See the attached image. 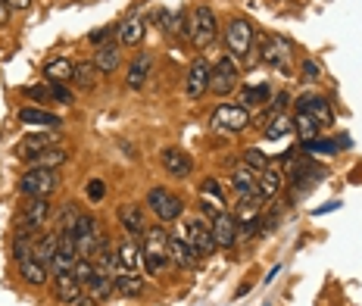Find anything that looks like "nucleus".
<instances>
[{
	"mask_svg": "<svg viewBox=\"0 0 362 306\" xmlns=\"http://www.w3.org/2000/svg\"><path fill=\"white\" fill-rule=\"evenodd\" d=\"M100 78H103V72L94 66V59L78 63V66H75V72H72V85L81 88V91H94V88L100 85Z\"/></svg>",
	"mask_w": 362,
	"mask_h": 306,
	"instance_id": "obj_27",
	"label": "nucleus"
},
{
	"mask_svg": "<svg viewBox=\"0 0 362 306\" xmlns=\"http://www.w3.org/2000/svg\"><path fill=\"white\" fill-rule=\"evenodd\" d=\"M147 206L153 210V216L160 222H175V219H181V213H185V200L169 188H150L147 191Z\"/></svg>",
	"mask_w": 362,
	"mask_h": 306,
	"instance_id": "obj_6",
	"label": "nucleus"
},
{
	"mask_svg": "<svg viewBox=\"0 0 362 306\" xmlns=\"http://www.w3.org/2000/svg\"><path fill=\"white\" fill-rule=\"evenodd\" d=\"M231 182H235V191L240 194V197H250V194H256V172H253V169H247V166L235 169Z\"/></svg>",
	"mask_w": 362,
	"mask_h": 306,
	"instance_id": "obj_36",
	"label": "nucleus"
},
{
	"mask_svg": "<svg viewBox=\"0 0 362 306\" xmlns=\"http://www.w3.org/2000/svg\"><path fill=\"white\" fill-rule=\"evenodd\" d=\"M240 85V69L231 57H222L218 63H213V76H209V91L218 97H228L231 91H238Z\"/></svg>",
	"mask_w": 362,
	"mask_h": 306,
	"instance_id": "obj_8",
	"label": "nucleus"
},
{
	"mask_svg": "<svg viewBox=\"0 0 362 306\" xmlns=\"http://www.w3.org/2000/svg\"><path fill=\"white\" fill-rule=\"evenodd\" d=\"M85 194H88L90 204H100V200L107 197V182H103V178H90L88 188H85Z\"/></svg>",
	"mask_w": 362,
	"mask_h": 306,
	"instance_id": "obj_43",
	"label": "nucleus"
},
{
	"mask_svg": "<svg viewBox=\"0 0 362 306\" xmlns=\"http://www.w3.org/2000/svg\"><path fill=\"white\" fill-rule=\"evenodd\" d=\"M47 85H50V94H54V100L66 103V107H72V103H75V94L66 85H57V81H47Z\"/></svg>",
	"mask_w": 362,
	"mask_h": 306,
	"instance_id": "obj_47",
	"label": "nucleus"
},
{
	"mask_svg": "<svg viewBox=\"0 0 362 306\" xmlns=\"http://www.w3.org/2000/svg\"><path fill=\"white\" fill-rule=\"evenodd\" d=\"M209 76H213V66H209L203 57H197L191 63V69H187V76H185V94L191 97V100L203 97L209 91Z\"/></svg>",
	"mask_w": 362,
	"mask_h": 306,
	"instance_id": "obj_11",
	"label": "nucleus"
},
{
	"mask_svg": "<svg viewBox=\"0 0 362 306\" xmlns=\"http://www.w3.org/2000/svg\"><path fill=\"white\" fill-rule=\"evenodd\" d=\"M209 228H213V237H216V247L222 250H231L238 244L240 237V228H238V219L231 213H218L213 222H209Z\"/></svg>",
	"mask_w": 362,
	"mask_h": 306,
	"instance_id": "obj_16",
	"label": "nucleus"
},
{
	"mask_svg": "<svg viewBox=\"0 0 362 306\" xmlns=\"http://www.w3.org/2000/svg\"><path fill=\"white\" fill-rule=\"evenodd\" d=\"M141 241H144L141 244V257L147 263V272L150 275L163 272L165 263H169V235H165V228H147Z\"/></svg>",
	"mask_w": 362,
	"mask_h": 306,
	"instance_id": "obj_5",
	"label": "nucleus"
},
{
	"mask_svg": "<svg viewBox=\"0 0 362 306\" xmlns=\"http://www.w3.org/2000/svg\"><path fill=\"white\" fill-rule=\"evenodd\" d=\"M85 297V285H81L78 278H75L72 272H63V275H57V300L59 303H69L75 306Z\"/></svg>",
	"mask_w": 362,
	"mask_h": 306,
	"instance_id": "obj_23",
	"label": "nucleus"
},
{
	"mask_svg": "<svg viewBox=\"0 0 362 306\" xmlns=\"http://www.w3.org/2000/svg\"><path fill=\"white\" fill-rule=\"evenodd\" d=\"M50 222V200L47 197H22L16 216H13V231L37 235Z\"/></svg>",
	"mask_w": 362,
	"mask_h": 306,
	"instance_id": "obj_1",
	"label": "nucleus"
},
{
	"mask_svg": "<svg viewBox=\"0 0 362 306\" xmlns=\"http://www.w3.org/2000/svg\"><path fill=\"white\" fill-rule=\"evenodd\" d=\"M10 16H13V10L4 4V0H0V25H6V22H10Z\"/></svg>",
	"mask_w": 362,
	"mask_h": 306,
	"instance_id": "obj_51",
	"label": "nucleus"
},
{
	"mask_svg": "<svg viewBox=\"0 0 362 306\" xmlns=\"http://www.w3.org/2000/svg\"><path fill=\"white\" fill-rule=\"evenodd\" d=\"M147 35V25L141 16H128L116 25V38H119V47H138Z\"/></svg>",
	"mask_w": 362,
	"mask_h": 306,
	"instance_id": "obj_20",
	"label": "nucleus"
},
{
	"mask_svg": "<svg viewBox=\"0 0 362 306\" xmlns=\"http://www.w3.org/2000/svg\"><path fill=\"white\" fill-rule=\"evenodd\" d=\"M112 281H116V290L122 297H138L144 294V278H141L138 272H125V269H119L116 275H112Z\"/></svg>",
	"mask_w": 362,
	"mask_h": 306,
	"instance_id": "obj_33",
	"label": "nucleus"
},
{
	"mask_svg": "<svg viewBox=\"0 0 362 306\" xmlns=\"http://www.w3.org/2000/svg\"><path fill=\"white\" fill-rule=\"evenodd\" d=\"M244 166H247V169H253V172L259 175L262 169H269V156L262 153L259 147H247V151H244Z\"/></svg>",
	"mask_w": 362,
	"mask_h": 306,
	"instance_id": "obj_41",
	"label": "nucleus"
},
{
	"mask_svg": "<svg viewBox=\"0 0 362 306\" xmlns=\"http://www.w3.org/2000/svg\"><path fill=\"white\" fill-rule=\"evenodd\" d=\"M72 72H75V63L66 57H54L44 63V81H57V85H66L72 81Z\"/></svg>",
	"mask_w": 362,
	"mask_h": 306,
	"instance_id": "obj_29",
	"label": "nucleus"
},
{
	"mask_svg": "<svg viewBox=\"0 0 362 306\" xmlns=\"http://www.w3.org/2000/svg\"><path fill=\"white\" fill-rule=\"evenodd\" d=\"M253 38L256 35H253L250 19H244V16L228 19V25H225V50L231 54L235 63H247V59H250Z\"/></svg>",
	"mask_w": 362,
	"mask_h": 306,
	"instance_id": "obj_3",
	"label": "nucleus"
},
{
	"mask_svg": "<svg viewBox=\"0 0 362 306\" xmlns=\"http://www.w3.org/2000/svg\"><path fill=\"white\" fill-rule=\"evenodd\" d=\"M35 237H37V235L13 231V241H10V257H13V263H19V259L32 257V250H35Z\"/></svg>",
	"mask_w": 362,
	"mask_h": 306,
	"instance_id": "obj_35",
	"label": "nucleus"
},
{
	"mask_svg": "<svg viewBox=\"0 0 362 306\" xmlns=\"http://www.w3.org/2000/svg\"><path fill=\"white\" fill-rule=\"evenodd\" d=\"M187 38L197 50H206L218 38V19L206 4H197L187 13Z\"/></svg>",
	"mask_w": 362,
	"mask_h": 306,
	"instance_id": "obj_2",
	"label": "nucleus"
},
{
	"mask_svg": "<svg viewBox=\"0 0 362 306\" xmlns=\"http://www.w3.org/2000/svg\"><path fill=\"white\" fill-rule=\"evenodd\" d=\"M293 129L300 131L303 144H306V141H315V138H319V122H315L313 116H306V113H297V119H293Z\"/></svg>",
	"mask_w": 362,
	"mask_h": 306,
	"instance_id": "obj_39",
	"label": "nucleus"
},
{
	"mask_svg": "<svg viewBox=\"0 0 362 306\" xmlns=\"http://www.w3.org/2000/svg\"><path fill=\"white\" fill-rule=\"evenodd\" d=\"M112 35H116V25H107V28H97V32H90V44L94 47H103V41H110Z\"/></svg>",
	"mask_w": 362,
	"mask_h": 306,
	"instance_id": "obj_48",
	"label": "nucleus"
},
{
	"mask_svg": "<svg viewBox=\"0 0 362 306\" xmlns=\"http://www.w3.org/2000/svg\"><path fill=\"white\" fill-rule=\"evenodd\" d=\"M72 275L81 281V285H88V281L97 275V269H94V263H90V259H81V257H78V263H75V269H72Z\"/></svg>",
	"mask_w": 362,
	"mask_h": 306,
	"instance_id": "obj_42",
	"label": "nucleus"
},
{
	"mask_svg": "<svg viewBox=\"0 0 362 306\" xmlns=\"http://www.w3.org/2000/svg\"><path fill=\"white\" fill-rule=\"evenodd\" d=\"M25 160H28V166H35V169H59L66 160H69V151L57 144V147H47V151L28 153Z\"/></svg>",
	"mask_w": 362,
	"mask_h": 306,
	"instance_id": "obj_24",
	"label": "nucleus"
},
{
	"mask_svg": "<svg viewBox=\"0 0 362 306\" xmlns=\"http://www.w3.org/2000/svg\"><path fill=\"white\" fill-rule=\"evenodd\" d=\"M281 182H284V172H278V169H262L259 175H256V194H259V200H272L278 191H281Z\"/></svg>",
	"mask_w": 362,
	"mask_h": 306,
	"instance_id": "obj_31",
	"label": "nucleus"
},
{
	"mask_svg": "<svg viewBox=\"0 0 362 306\" xmlns=\"http://www.w3.org/2000/svg\"><path fill=\"white\" fill-rule=\"evenodd\" d=\"M6 6H10V10H28V6H32V0H4Z\"/></svg>",
	"mask_w": 362,
	"mask_h": 306,
	"instance_id": "obj_50",
	"label": "nucleus"
},
{
	"mask_svg": "<svg viewBox=\"0 0 362 306\" xmlns=\"http://www.w3.org/2000/svg\"><path fill=\"white\" fill-rule=\"evenodd\" d=\"M185 237H187V244H191L194 253H197L200 259H206V257H213V253H216L213 228H209L203 219H191V222H187V225H185Z\"/></svg>",
	"mask_w": 362,
	"mask_h": 306,
	"instance_id": "obj_9",
	"label": "nucleus"
},
{
	"mask_svg": "<svg viewBox=\"0 0 362 306\" xmlns=\"http://www.w3.org/2000/svg\"><path fill=\"white\" fill-rule=\"evenodd\" d=\"M153 54L150 50H141V54H134L132 59V66H128V72H125V85L132 88V91H141V88L147 85V78L153 76Z\"/></svg>",
	"mask_w": 362,
	"mask_h": 306,
	"instance_id": "obj_14",
	"label": "nucleus"
},
{
	"mask_svg": "<svg viewBox=\"0 0 362 306\" xmlns=\"http://www.w3.org/2000/svg\"><path fill=\"white\" fill-rule=\"evenodd\" d=\"M306 153H337V144L325 138H315V141H306Z\"/></svg>",
	"mask_w": 362,
	"mask_h": 306,
	"instance_id": "obj_44",
	"label": "nucleus"
},
{
	"mask_svg": "<svg viewBox=\"0 0 362 306\" xmlns=\"http://www.w3.org/2000/svg\"><path fill=\"white\" fill-rule=\"evenodd\" d=\"M284 107H288V94H284V91H281V94H278V97H275V113H281V110H284Z\"/></svg>",
	"mask_w": 362,
	"mask_h": 306,
	"instance_id": "obj_52",
	"label": "nucleus"
},
{
	"mask_svg": "<svg viewBox=\"0 0 362 306\" xmlns=\"http://www.w3.org/2000/svg\"><path fill=\"white\" fill-rule=\"evenodd\" d=\"M116 219H119V225L128 231V237H144V231L150 228L147 225V213H144V206L141 204H119Z\"/></svg>",
	"mask_w": 362,
	"mask_h": 306,
	"instance_id": "obj_12",
	"label": "nucleus"
},
{
	"mask_svg": "<svg viewBox=\"0 0 362 306\" xmlns=\"http://www.w3.org/2000/svg\"><path fill=\"white\" fill-rule=\"evenodd\" d=\"M250 125V113L240 103H218L213 113V129L222 134H238Z\"/></svg>",
	"mask_w": 362,
	"mask_h": 306,
	"instance_id": "obj_7",
	"label": "nucleus"
},
{
	"mask_svg": "<svg viewBox=\"0 0 362 306\" xmlns=\"http://www.w3.org/2000/svg\"><path fill=\"white\" fill-rule=\"evenodd\" d=\"M200 210L206 219H216L218 213H225V197H222V188H218L216 178H206L200 184Z\"/></svg>",
	"mask_w": 362,
	"mask_h": 306,
	"instance_id": "obj_19",
	"label": "nucleus"
},
{
	"mask_svg": "<svg viewBox=\"0 0 362 306\" xmlns=\"http://www.w3.org/2000/svg\"><path fill=\"white\" fill-rule=\"evenodd\" d=\"M57 247H59V231L57 228H50V231H44V235H37L35 237V250H32V257L37 259V263H44L50 269V259L57 257Z\"/></svg>",
	"mask_w": 362,
	"mask_h": 306,
	"instance_id": "obj_25",
	"label": "nucleus"
},
{
	"mask_svg": "<svg viewBox=\"0 0 362 306\" xmlns=\"http://www.w3.org/2000/svg\"><path fill=\"white\" fill-rule=\"evenodd\" d=\"M160 163L163 169L169 172L172 178H187L194 172V160L187 151H181V147H165V151L160 153Z\"/></svg>",
	"mask_w": 362,
	"mask_h": 306,
	"instance_id": "obj_17",
	"label": "nucleus"
},
{
	"mask_svg": "<svg viewBox=\"0 0 362 306\" xmlns=\"http://www.w3.org/2000/svg\"><path fill=\"white\" fill-rule=\"evenodd\" d=\"M16 272H19V278L25 281V285H32V288H41L44 281H47V266L37 263L35 257L19 259V263H16Z\"/></svg>",
	"mask_w": 362,
	"mask_h": 306,
	"instance_id": "obj_28",
	"label": "nucleus"
},
{
	"mask_svg": "<svg viewBox=\"0 0 362 306\" xmlns=\"http://www.w3.org/2000/svg\"><path fill=\"white\" fill-rule=\"evenodd\" d=\"M19 122L32 125V129H59L63 119H59L57 113H47V110H41V107H22L19 110Z\"/></svg>",
	"mask_w": 362,
	"mask_h": 306,
	"instance_id": "obj_22",
	"label": "nucleus"
},
{
	"mask_svg": "<svg viewBox=\"0 0 362 306\" xmlns=\"http://www.w3.org/2000/svg\"><path fill=\"white\" fill-rule=\"evenodd\" d=\"M22 94L25 97H32V100H41V103H47V100H54V94H50V85H28V88H22Z\"/></svg>",
	"mask_w": 362,
	"mask_h": 306,
	"instance_id": "obj_46",
	"label": "nucleus"
},
{
	"mask_svg": "<svg viewBox=\"0 0 362 306\" xmlns=\"http://www.w3.org/2000/svg\"><path fill=\"white\" fill-rule=\"evenodd\" d=\"M94 66L103 72V76L116 72L119 66H122V47H119V44H103V47H97L94 50Z\"/></svg>",
	"mask_w": 362,
	"mask_h": 306,
	"instance_id": "obj_26",
	"label": "nucleus"
},
{
	"mask_svg": "<svg viewBox=\"0 0 362 306\" xmlns=\"http://www.w3.org/2000/svg\"><path fill=\"white\" fill-rule=\"evenodd\" d=\"M75 263H78V244H75L69 231H59V247H57V257L50 259V272L54 275L72 272Z\"/></svg>",
	"mask_w": 362,
	"mask_h": 306,
	"instance_id": "obj_13",
	"label": "nucleus"
},
{
	"mask_svg": "<svg viewBox=\"0 0 362 306\" xmlns=\"http://www.w3.org/2000/svg\"><path fill=\"white\" fill-rule=\"evenodd\" d=\"M300 76H303V81H315V78H319V63H315V59H303Z\"/></svg>",
	"mask_w": 362,
	"mask_h": 306,
	"instance_id": "obj_49",
	"label": "nucleus"
},
{
	"mask_svg": "<svg viewBox=\"0 0 362 306\" xmlns=\"http://www.w3.org/2000/svg\"><path fill=\"white\" fill-rule=\"evenodd\" d=\"M78 204L75 200H66L63 206H59V213H57V231H72L75 225V219H78Z\"/></svg>",
	"mask_w": 362,
	"mask_h": 306,
	"instance_id": "obj_37",
	"label": "nucleus"
},
{
	"mask_svg": "<svg viewBox=\"0 0 362 306\" xmlns=\"http://www.w3.org/2000/svg\"><path fill=\"white\" fill-rule=\"evenodd\" d=\"M262 100H269V88L262 85V88H250V91H244L240 94V107H250V103H262Z\"/></svg>",
	"mask_w": 362,
	"mask_h": 306,
	"instance_id": "obj_45",
	"label": "nucleus"
},
{
	"mask_svg": "<svg viewBox=\"0 0 362 306\" xmlns=\"http://www.w3.org/2000/svg\"><path fill=\"white\" fill-rule=\"evenodd\" d=\"M97 228H100V225H97V219H94V216H90V213H78V219H75V225H72L69 235L75 237V241H81V237L94 235Z\"/></svg>",
	"mask_w": 362,
	"mask_h": 306,
	"instance_id": "obj_40",
	"label": "nucleus"
},
{
	"mask_svg": "<svg viewBox=\"0 0 362 306\" xmlns=\"http://www.w3.org/2000/svg\"><path fill=\"white\" fill-rule=\"evenodd\" d=\"M57 141H59V129H47V131H41V134H28V138L19 144V156L47 151V147H57Z\"/></svg>",
	"mask_w": 362,
	"mask_h": 306,
	"instance_id": "obj_30",
	"label": "nucleus"
},
{
	"mask_svg": "<svg viewBox=\"0 0 362 306\" xmlns=\"http://www.w3.org/2000/svg\"><path fill=\"white\" fill-rule=\"evenodd\" d=\"M288 131H293V119H288L284 113H275L272 116V122H269V129H266V138L278 141V138H284Z\"/></svg>",
	"mask_w": 362,
	"mask_h": 306,
	"instance_id": "obj_38",
	"label": "nucleus"
},
{
	"mask_svg": "<svg viewBox=\"0 0 362 306\" xmlns=\"http://www.w3.org/2000/svg\"><path fill=\"white\" fill-rule=\"evenodd\" d=\"M297 110L306 116H313L319 125H334V110H331V100L322 94H303L297 100Z\"/></svg>",
	"mask_w": 362,
	"mask_h": 306,
	"instance_id": "obj_15",
	"label": "nucleus"
},
{
	"mask_svg": "<svg viewBox=\"0 0 362 306\" xmlns=\"http://www.w3.org/2000/svg\"><path fill=\"white\" fill-rule=\"evenodd\" d=\"M259 206H262L259 194H250V197H240V200H238V206H235V213H231V216L238 219L240 235H256V228L262 225Z\"/></svg>",
	"mask_w": 362,
	"mask_h": 306,
	"instance_id": "obj_10",
	"label": "nucleus"
},
{
	"mask_svg": "<svg viewBox=\"0 0 362 306\" xmlns=\"http://www.w3.org/2000/svg\"><path fill=\"white\" fill-rule=\"evenodd\" d=\"M116 253H119V269H125V272H138V266H141V247L132 241V237H125L122 244L116 247Z\"/></svg>",
	"mask_w": 362,
	"mask_h": 306,
	"instance_id": "obj_34",
	"label": "nucleus"
},
{
	"mask_svg": "<svg viewBox=\"0 0 362 306\" xmlns=\"http://www.w3.org/2000/svg\"><path fill=\"white\" fill-rule=\"evenodd\" d=\"M59 184H63L59 169H35V166H28L25 172H22V178H19L22 197H47L50 200V194H57Z\"/></svg>",
	"mask_w": 362,
	"mask_h": 306,
	"instance_id": "obj_4",
	"label": "nucleus"
},
{
	"mask_svg": "<svg viewBox=\"0 0 362 306\" xmlns=\"http://www.w3.org/2000/svg\"><path fill=\"white\" fill-rule=\"evenodd\" d=\"M262 59H266L269 66H275V69L288 72V66H291V47H288V41H281V38H262Z\"/></svg>",
	"mask_w": 362,
	"mask_h": 306,
	"instance_id": "obj_21",
	"label": "nucleus"
},
{
	"mask_svg": "<svg viewBox=\"0 0 362 306\" xmlns=\"http://www.w3.org/2000/svg\"><path fill=\"white\" fill-rule=\"evenodd\" d=\"M112 290H116V281H112V275H107V272H97L94 278L85 285V294L97 303H107L112 297Z\"/></svg>",
	"mask_w": 362,
	"mask_h": 306,
	"instance_id": "obj_32",
	"label": "nucleus"
},
{
	"mask_svg": "<svg viewBox=\"0 0 362 306\" xmlns=\"http://www.w3.org/2000/svg\"><path fill=\"white\" fill-rule=\"evenodd\" d=\"M169 259L175 266H181V269H194L200 263V257L194 253L191 244H187V237H185V231H181V228L169 237Z\"/></svg>",
	"mask_w": 362,
	"mask_h": 306,
	"instance_id": "obj_18",
	"label": "nucleus"
}]
</instances>
